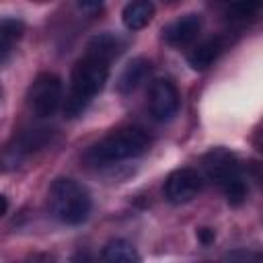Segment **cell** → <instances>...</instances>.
I'll return each instance as SVG.
<instances>
[{"label":"cell","instance_id":"8","mask_svg":"<svg viewBox=\"0 0 263 263\" xmlns=\"http://www.w3.org/2000/svg\"><path fill=\"white\" fill-rule=\"evenodd\" d=\"M201 25H203L201 14H197V12L183 14L181 18L168 23V25L162 29V39H164L168 45H173V47H183V45L191 43V41L199 35Z\"/></svg>","mask_w":263,"mask_h":263},{"label":"cell","instance_id":"16","mask_svg":"<svg viewBox=\"0 0 263 263\" xmlns=\"http://www.w3.org/2000/svg\"><path fill=\"white\" fill-rule=\"evenodd\" d=\"M78 6H80L82 10L92 12V10H97V8L103 6V0H78Z\"/></svg>","mask_w":263,"mask_h":263},{"label":"cell","instance_id":"7","mask_svg":"<svg viewBox=\"0 0 263 263\" xmlns=\"http://www.w3.org/2000/svg\"><path fill=\"white\" fill-rule=\"evenodd\" d=\"M201 185H203V179L195 168H177L166 179L164 195L171 203L181 205L197 197V193L201 191Z\"/></svg>","mask_w":263,"mask_h":263},{"label":"cell","instance_id":"20","mask_svg":"<svg viewBox=\"0 0 263 263\" xmlns=\"http://www.w3.org/2000/svg\"><path fill=\"white\" fill-rule=\"evenodd\" d=\"M168 2H173V0H168Z\"/></svg>","mask_w":263,"mask_h":263},{"label":"cell","instance_id":"15","mask_svg":"<svg viewBox=\"0 0 263 263\" xmlns=\"http://www.w3.org/2000/svg\"><path fill=\"white\" fill-rule=\"evenodd\" d=\"M261 8V0H234L228 6V18L232 21H245L251 18L259 12Z\"/></svg>","mask_w":263,"mask_h":263},{"label":"cell","instance_id":"13","mask_svg":"<svg viewBox=\"0 0 263 263\" xmlns=\"http://www.w3.org/2000/svg\"><path fill=\"white\" fill-rule=\"evenodd\" d=\"M103 259L109 263H138L140 255L132 242L123 238H115L103 249Z\"/></svg>","mask_w":263,"mask_h":263},{"label":"cell","instance_id":"11","mask_svg":"<svg viewBox=\"0 0 263 263\" xmlns=\"http://www.w3.org/2000/svg\"><path fill=\"white\" fill-rule=\"evenodd\" d=\"M150 70H152V66H150V62L146 60V58H136V60H132L125 68H123V72H121V76H119V90L121 92H132V90H136L146 78H148V74H150Z\"/></svg>","mask_w":263,"mask_h":263},{"label":"cell","instance_id":"19","mask_svg":"<svg viewBox=\"0 0 263 263\" xmlns=\"http://www.w3.org/2000/svg\"><path fill=\"white\" fill-rule=\"evenodd\" d=\"M35 2H45V0H35Z\"/></svg>","mask_w":263,"mask_h":263},{"label":"cell","instance_id":"17","mask_svg":"<svg viewBox=\"0 0 263 263\" xmlns=\"http://www.w3.org/2000/svg\"><path fill=\"white\" fill-rule=\"evenodd\" d=\"M197 236H199V240H201L203 245L214 242V230H210V228H199V230H197Z\"/></svg>","mask_w":263,"mask_h":263},{"label":"cell","instance_id":"18","mask_svg":"<svg viewBox=\"0 0 263 263\" xmlns=\"http://www.w3.org/2000/svg\"><path fill=\"white\" fill-rule=\"evenodd\" d=\"M6 208H8L6 197H4V195H0V214H4V212H6Z\"/></svg>","mask_w":263,"mask_h":263},{"label":"cell","instance_id":"9","mask_svg":"<svg viewBox=\"0 0 263 263\" xmlns=\"http://www.w3.org/2000/svg\"><path fill=\"white\" fill-rule=\"evenodd\" d=\"M226 49V41L224 37H210L205 41H201L199 45H195L189 55H187V64L193 68V70H205L210 68L218 58L220 53Z\"/></svg>","mask_w":263,"mask_h":263},{"label":"cell","instance_id":"5","mask_svg":"<svg viewBox=\"0 0 263 263\" xmlns=\"http://www.w3.org/2000/svg\"><path fill=\"white\" fill-rule=\"evenodd\" d=\"M29 99V107L37 117H51L64 99V86H62V78L58 74L51 72H43L39 74L33 84L29 86L27 92Z\"/></svg>","mask_w":263,"mask_h":263},{"label":"cell","instance_id":"6","mask_svg":"<svg viewBox=\"0 0 263 263\" xmlns=\"http://www.w3.org/2000/svg\"><path fill=\"white\" fill-rule=\"evenodd\" d=\"M148 105H150V113L154 115V119H158V121L173 119L181 105L177 86L168 78L152 80V84L148 88Z\"/></svg>","mask_w":263,"mask_h":263},{"label":"cell","instance_id":"14","mask_svg":"<svg viewBox=\"0 0 263 263\" xmlns=\"http://www.w3.org/2000/svg\"><path fill=\"white\" fill-rule=\"evenodd\" d=\"M25 31L23 21L18 18H0V60L12 49Z\"/></svg>","mask_w":263,"mask_h":263},{"label":"cell","instance_id":"12","mask_svg":"<svg viewBox=\"0 0 263 263\" xmlns=\"http://www.w3.org/2000/svg\"><path fill=\"white\" fill-rule=\"evenodd\" d=\"M121 51H123V39L113 35V33H101V35L92 37L88 41V47H86V53H92V55L103 58L107 62L117 58Z\"/></svg>","mask_w":263,"mask_h":263},{"label":"cell","instance_id":"2","mask_svg":"<svg viewBox=\"0 0 263 263\" xmlns=\"http://www.w3.org/2000/svg\"><path fill=\"white\" fill-rule=\"evenodd\" d=\"M49 212L64 224H82L90 214V195L74 179H58L47 193Z\"/></svg>","mask_w":263,"mask_h":263},{"label":"cell","instance_id":"4","mask_svg":"<svg viewBox=\"0 0 263 263\" xmlns=\"http://www.w3.org/2000/svg\"><path fill=\"white\" fill-rule=\"evenodd\" d=\"M203 166H205L208 177L222 189V193L226 195L228 203L240 205L245 201L247 183H245V177L240 173V166H238L236 158L230 152H226L224 148L212 150L203 158Z\"/></svg>","mask_w":263,"mask_h":263},{"label":"cell","instance_id":"10","mask_svg":"<svg viewBox=\"0 0 263 263\" xmlns=\"http://www.w3.org/2000/svg\"><path fill=\"white\" fill-rule=\"evenodd\" d=\"M154 18V4L150 0H132L121 10V21L129 31L144 29Z\"/></svg>","mask_w":263,"mask_h":263},{"label":"cell","instance_id":"1","mask_svg":"<svg viewBox=\"0 0 263 263\" xmlns=\"http://www.w3.org/2000/svg\"><path fill=\"white\" fill-rule=\"evenodd\" d=\"M107 78H109V62L107 60L97 58L92 53H86L82 60H78L72 68V76H70L72 92L66 99L64 111L70 117L78 115L86 107V103L103 90Z\"/></svg>","mask_w":263,"mask_h":263},{"label":"cell","instance_id":"3","mask_svg":"<svg viewBox=\"0 0 263 263\" xmlns=\"http://www.w3.org/2000/svg\"><path fill=\"white\" fill-rule=\"evenodd\" d=\"M150 148V136L140 127H123L105 136L88 152L92 162H117L136 158Z\"/></svg>","mask_w":263,"mask_h":263}]
</instances>
